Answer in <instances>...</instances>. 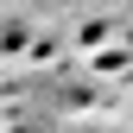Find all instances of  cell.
Wrapping results in <instances>:
<instances>
[]
</instances>
